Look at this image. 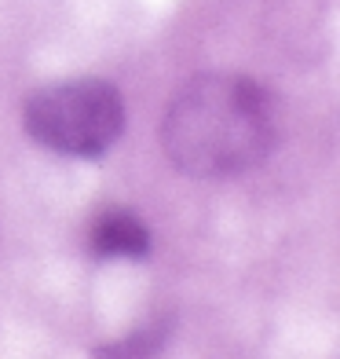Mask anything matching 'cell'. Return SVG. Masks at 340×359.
Wrapping results in <instances>:
<instances>
[{
  "label": "cell",
  "instance_id": "cell-1",
  "mask_svg": "<svg viewBox=\"0 0 340 359\" xmlns=\"http://www.w3.org/2000/svg\"><path fill=\"white\" fill-rule=\"evenodd\" d=\"M274 100L238 74L194 77L161 121V147L172 165L198 180L249 172L274 151Z\"/></svg>",
  "mask_w": 340,
  "mask_h": 359
},
{
  "label": "cell",
  "instance_id": "cell-2",
  "mask_svg": "<svg viewBox=\"0 0 340 359\" xmlns=\"http://www.w3.org/2000/svg\"><path fill=\"white\" fill-rule=\"evenodd\" d=\"M26 133L66 158H103L125 133V100L106 81H66L26 103Z\"/></svg>",
  "mask_w": 340,
  "mask_h": 359
},
{
  "label": "cell",
  "instance_id": "cell-3",
  "mask_svg": "<svg viewBox=\"0 0 340 359\" xmlns=\"http://www.w3.org/2000/svg\"><path fill=\"white\" fill-rule=\"evenodd\" d=\"M88 246L95 257H106V260H143L150 253V231L132 209L113 205L92 220Z\"/></svg>",
  "mask_w": 340,
  "mask_h": 359
}]
</instances>
